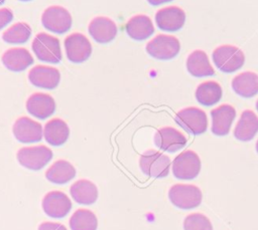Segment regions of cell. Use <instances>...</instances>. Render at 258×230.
<instances>
[{"mask_svg":"<svg viewBox=\"0 0 258 230\" xmlns=\"http://www.w3.org/2000/svg\"><path fill=\"white\" fill-rule=\"evenodd\" d=\"M70 136V129L67 123L60 119H52L47 122L43 129L45 141L54 147L63 145Z\"/></svg>","mask_w":258,"mask_h":230,"instance_id":"d4e9b609","label":"cell"},{"mask_svg":"<svg viewBox=\"0 0 258 230\" xmlns=\"http://www.w3.org/2000/svg\"><path fill=\"white\" fill-rule=\"evenodd\" d=\"M13 19V13L8 8L0 9V30L9 24Z\"/></svg>","mask_w":258,"mask_h":230,"instance_id":"4dcf8cb0","label":"cell"},{"mask_svg":"<svg viewBox=\"0 0 258 230\" xmlns=\"http://www.w3.org/2000/svg\"><path fill=\"white\" fill-rule=\"evenodd\" d=\"M43 212L51 218H63L72 209L70 198L60 191H51L45 194L41 202Z\"/></svg>","mask_w":258,"mask_h":230,"instance_id":"8fae6325","label":"cell"},{"mask_svg":"<svg viewBox=\"0 0 258 230\" xmlns=\"http://www.w3.org/2000/svg\"><path fill=\"white\" fill-rule=\"evenodd\" d=\"M31 35V28L27 23L17 22L5 30L2 34V39L7 43H24Z\"/></svg>","mask_w":258,"mask_h":230,"instance_id":"f1b7e54d","label":"cell"},{"mask_svg":"<svg viewBox=\"0 0 258 230\" xmlns=\"http://www.w3.org/2000/svg\"><path fill=\"white\" fill-rule=\"evenodd\" d=\"M19 1H30V0H19Z\"/></svg>","mask_w":258,"mask_h":230,"instance_id":"8d00e7d4","label":"cell"},{"mask_svg":"<svg viewBox=\"0 0 258 230\" xmlns=\"http://www.w3.org/2000/svg\"><path fill=\"white\" fill-rule=\"evenodd\" d=\"M256 152L258 153V140H257V142H256Z\"/></svg>","mask_w":258,"mask_h":230,"instance_id":"836d02e7","label":"cell"},{"mask_svg":"<svg viewBox=\"0 0 258 230\" xmlns=\"http://www.w3.org/2000/svg\"><path fill=\"white\" fill-rule=\"evenodd\" d=\"M2 63L7 69L19 72L33 63V57L27 49L23 47H14L4 52L2 55Z\"/></svg>","mask_w":258,"mask_h":230,"instance_id":"d6986e66","label":"cell"},{"mask_svg":"<svg viewBox=\"0 0 258 230\" xmlns=\"http://www.w3.org/2000/svg\"><path fill=\"white\" fill-rule=\"evenodd\" d=\"M185 21L184 11L177 6H167L155 13V22L159 29L175 32L182 28Z\"/></svg>","mask_w":258,"mask_h":230,"instance_id":"7c38bea8","label":"cell"},{"mask_svg":"<svg viewBox=\"0 0 258 230\" xmlns=\"http://www.w3.org/2000/svg\"><path fill=\"white\" fill-rule=\"evenodd\" d=\"M27 111L39 120H45L55 110V101L52 96L42 92L31 94L26 101Z\"/></svg>","mask_w":258,"mask_h":230,"instance_id":"ac0fdd59","label":"cell"},{"mask_svg":"<svg viewBox=\"0 0 258 230\" xmlns=\"http://www.w3.org/2000/svg\"><path fill=\"white\" fill-rule=\"evenodd\" d=\"M256 109H257V111H258V99H257V101H256Z\"/></svg>","mask_w":258,"mask_h":230,"instance_id":"e575fe53","label":"cell"},{"mask_svg":"<svg viewBox=\"0 0 258 230\" xmlns=\"http://www.w3.org/2000/svg\"><path fill=\"white\" fill-rule=\"evenodd\" d=\"M186 138L178 130L164 127L156 131L154 135L155 146L165 152L173 153L179 151L186 145Z\"/></svg>","mask_w":258,"mask_h":230,"instance_id":"5bb4252c","label":"cell"},{"mask_svg":"<svg viewBox=\"0 0 258 230\" xmlns=\"http://www.w3.org/2000/svg\"><path fill=\"white\" fill-rule=\"evenodd\" d=\"M14 138L23 144L37 143L42 139V127L39 123L27 117L17 119L13 125Z\"/></svg>","mask_w":258,"mask_h":230,"instance_id":"4fadbf2b","label":"cell"},{"mask_svg":"<svg viewBox=\"0 0 258 230\" xmlns=\"http://www.w3.org/2000/svg\"><path fill=\"white\" fill-rule=\"evenodd\" d=\"M88 30L92 38L99 43H108L112 41L118 32L116 23L105 16H97L92 19Z\"/></svg>","mask_w":258,"mask_h":230,"instance_id":"e0dca14e","label":"cell"},{"mask_svg":"<svg viewBox=\"0 0 258 230\" xmlns=\"http://www.w3.org/2000/svg\"><path fill=\"white\" fill-rule=\"evenodd\" d=\"M73 199L81 205H92L98 199L97 186L86 179H81L75 182L70 189Z\"/></svg>","mask_w":258,"mask_h":230,"instance_id":"7402d4cb","label":"cell"},{"mask_svg":"<svg viewBox=\"0 0 258 230\" xmlns=\"http://www.w3.org/2000/svg\"><path fill=\"white\" fill-rule=\"evenodd\" d=\"M4 1H5V0H0V5H1V4H3V3H4Z\"/></svg>","mask_w":258,"mask_h":230,"instance_id":"d590c367","label":"cell"},{"mask_svg":"<svg viewBox=\"0 0 258 230\" xmlns=\"http://www.w3.org/2000/svg\"><path fill=\"white\" fill-rule=\"evenodd\" d=\"M41 23L48 31L62 34L71 29L73 19L66 8L61 6H50L43 11Z\"/></svg>","mask_w":258,"mask_h":230,"instance_id":"9c48e42d","label":"cell"},{"mask_svg":"<svg viewBox=\"0 0 258 230\" xmlns=\"http://www.w3.org/2000/svg\"><path fill=\"white\" fill-rule=\"evenodd\" d=\"M212 133L216 136L229 134L231 126L236 118V110L230 104H221L211 110Z\"/></svg>","mask_w":258,"mask_h":230,"instance_id":"2e32d148","label":"cell"},{"mask_svg":"<svg viewBox=\"0 0 258 230\" xmlns=\"http://www.w3.org/2000/svg\"><path fill=\"white\" fill-rule=\"evenodd\" d=\"M195 94L197 100L201 104L211 106L218 103L221 100L223 90L222 86L218 82L214 80H208L198 85Z\"/></svg>","mask_w":258,"mask_h":230,"instance_id":"4316f807","label":"cell"},{"mask_svg":"<svg viewBox=\"0 0 258 230\" xmlns=\"http://www.w3.org/2000/svg\"><path fill=\"white\" fill-rule=\"evenodd\" d=\"M233 90L242 97H252L258 93V74L244 71L236 75L231 82Z\"/></svg>","mask_w":258,"mask_h":230,"instance_id":"cb8c5ba5","label":"cell"},{"mask_svg":"<svg viewBox=\"0 0 258 230\" xmlns=\"http://www.w3.org/2000/svg\"><path fill=\"white\" fill-rule=\"evenodd\" d=\"M186 69L196 77H205L215 74L208 55L203 50L192 51L186 58Z\"/></svg>","mask_w":258,"mask_h":230,"instance_id":"603a6c76","label":"cell"},{"mask_svg":"<svg viewBox=\"0 0 258 230\" xmlns=\"http://www.w3.org/2000/svg\"><path fill=\"white\" fill-rule=\"evenodd\" d=\"M168 199L179 209H194L202 203L203 194L200 188L191 184H175L168 190Z\"/></svg>","mask_w":258,"mask_h":230,"instance_id":"6da1fadb","label":"cell"},{"mask_svg":"<svg viewBox=\"0 0 258 230\" xmlns=\"http://www.w3.org/2000/svg\"><path fill=\"white\" fill-rule=\"evenodd\" d=\"M129 37L140 41L149 38L154 32V26L151 19L143 14L135 15L128 20L125 26Z\"/></svg>","mask_w":258,"mask_h":230,"instance_id":"44dd1931","label":"cell"},{"mask_svg":"<svg viewBox=\"0 0 258 230\" xmlns=\"http://www.w3.org/2000/svg\"><path fill=\"white\" fill-rule=\"evenodd\" d=\"M63 44L68 59L74 63H82L91 56V42L82 33L70 34L64 39Z\"/></svg>","mask_w":258,"mask_h":230,"instance_id":"30bf717a","label":"cell"},{"mask_svg":"<svg viewBox=\"0 0 258 230\" xmlns=\"http://www.w3.org/2000/svg\"><path fill=\"white\" fill-rule=\"evenodd\" d=\"M201 159L197 153L186 150L178 154L172 162V174L178 180H192L201 172Z\"/></svg>","mask_w":258,"mask_h":230,"instance_id":"8992f818","label":"cell"},{"mask_svg":"<svg viewBox=\"0 0 258 230\" xmlns=\"http://www.w3.org/2000/svg\"><path fill=\"white\" fill-rule=\"evenodd\" d=\"M38 230H68V229L60 223L43 222L38 226Z\"/></svg>","mask_w":258,"mask_h":230,"instance_id":"1f68e13d","label":"cell"},{"mask_svg":"<svg viewBox=\"0 0 258 230\" xmlns=\"http://www.w3.org/2000/svg\"><path fill=\"white\" fill-rule=\"evenodd\" d=\"M146 52L153 58L168 60L175 57L180 49L176 37L166 34H158L146 44Z\"/></svg>","mask_w":258,"mask_h":230,"instance_id":"52a82bcc","label":"cell"},{"mask_svg":"<svg viewBox=\"0 0 258 230\" xmlns=\"http://www.w3.org/2000/svg\"><path fill=\"white\" fill-rule=\"evenodd\" d=\"M28 79L36 87L53 89L59 83L60 73L54 67L36 65L29 70Z\"/></svg>","mask_w":258,"mask_h":230,"instance_id":"9a60e30c","label":"cell"},{"mask_svg":"<svg viewBox=\"0 0 258 230\" xmlns=\"http://www.w3.org/2000/svg\"><path fill=\"white\" fill-rule=\"evenodd\" d=\"M52 159V152L45 146L24 147L17 152L18 163L29 170L38 171Z\"/></svg>","mask_w":258,"mask_h":230,"instance_id":"ba28073f","label":"cell"},{"mask_svg":"<svg viewBox=\"0 0 258 230\" xmlns=\"http://www.w3.org/2000/svg\"><path fill=\"white\" fill-rule=\"evenodd\" d=\"M214 64L222 72L231 73L240 69L245 62V55L241 49L233 45H221L212 54Z\"/></svg>","mask_w":258,"mask_h":230,"instance_id":"7a4b0ae2","label":"cell"},{"mask_svg":"<svg viewBox=\"0 0 258 230\" xmlns=\"http://www.w3.org/2000/svg\"><path fill=\"white\" fill-rule=\"evenodd\" d=\"M32 50L35 56L47 63H58L61 60V50L59 40L47 33H38L32 43Z\"/></svg>","mask_w":258,"mask_h":230,"instance_id":"3957f363","label":"cell"},{"mask_svg":"<svg viewBox=\"0 0 258 230\" xmlns=\"http://www.w3.org/2000/svg\"><path fill=\"white\" fill-rule=\"evenodd\" d=\"M170 1H172V0H147V2L153 6L160 5V4H163L166 2H170Z\"/></svg>","mask_w":258,"mask_h":230,"instance_id":"d6a6232c","label":"cell"},{"mask_svg":"<svg viewBox=\"0 0 258 230\" xmlns=\"http://www.w3.org/2000/svg\"><path fill=\"white\" fill-rule=\"evenodd\" d=\"M184 230H213L210 219L202 213H191L183 220Z\"/></svg>","mask_w":258,"mask_h":230,"instance_id":"f546056e","label":"cell"},{"mask_svg":"<svg viewBox=\"0 0 258 230\" xmlns=\"http://www.w3.org/2000/svg\"><path fill=\"white\" fill-rule=\"evenodd\" d=\"M76 176L75 167L68 161L58 160L54 162L45 172V178L54 184H66Z\"/></svg>","mask_w":258,"mask_h":230,"instance_id":"484cf974","label":"cell"},{"mask_svg":"<svg viewBox=\"0 0 258 230\" xmlns=\"http://www.w3.org/2000/svg\"><path fill=\"white\" fill-rule=\"evenodd\" d=\"M258 133V117L251 110L242 111L240 119L234 129V137L241 142L251 141Z\"/></svg>","mask_w":258,"mask_h":230,"instance_id":"ffe728a7","label":"cell"},{"mask_svg":"<svg viewBox=\"0 0 258 230\" xmlns=\"http://www.w3.org/2000/svg\"><path fill=\"white\" fill-rule=\"evenodd\" d=\"M170 159L168 156L154 150L144 152L139 159L142 173L151 178H164L169 174Z\"/></svg>","mask_w":258,"mask_h":230,"instance_id":"277c9868","label":"cell"},{"mask_svg":"<svg viewBox=\"0 0 258 230\" xmlns=\"http://www.w3.org/2000/svg\"><path fill=\"white\" fill-rule=\"evenodd\" d=\"M72 230H97L98 219L89 209H78L70 219Z\"/></svg>","mask_w":258,"mask_h":230,"instance_id":"83f0119b","label":"cell"},{"mask_svg":"<svg viewBox=\"0 0 258 230\" xmlns=\"http://www.w3.org/2000/svg\"><path fill=\"white\" fill-rule=\"evenodd\" d=\"M174 121L185 132L192 135H202L208 129L206 112L196 106L184 107L176 112Z\"/></svg>","mask_w":258,"mask_h":230,"instance_id":"5b68a950","label":"cell"}]
</instances>
